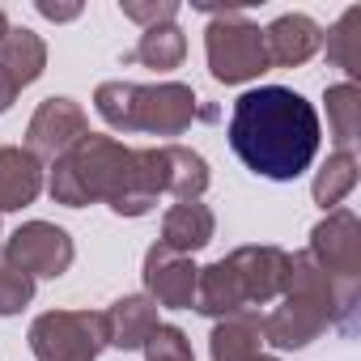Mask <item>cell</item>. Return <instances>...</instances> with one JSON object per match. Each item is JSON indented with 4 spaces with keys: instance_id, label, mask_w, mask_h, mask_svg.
<instances>
[{
    "instance_id": "24",
    "label": "cell",
    "mask_w": 361,
    "mask_h": 361,
    "mask_svg": "<svg viewBox=\"0 0 361 361\" xmlns=\"http://www.w3.org/2000/svg\"><path fill=\"white\" fill-rule=\"evenodd\" d=\"M145 361H196L192 357V340L183 336V327L157 323V331L145 340Z\"/></svg>"
},
{
    "instance_id": "9",
    "label": "cell",
    "mask_w": 361,
    "mask_h": 361,
    "mask_svg": "<svg viewBox=\"0 0 361 361\" xmlns=\"http://www.w3.org/2000/svg\"><path fill=\"white\" fill-rule=\"evenodd\" d=\"M5 259H9L18 272H26L30 281H39V276L56 281V276H64V272L73 268L77 247H73L68 230H60V226H51V221H26V226H18V230L9 234Z\"/></svg>"
},
{
    "instance_id": "3",
    "label": "cell",
    "mask_w": 361,
    "mask_h": 361,
    "mask_svg": "<svg viewBox=\"0 0 361 361\" xmlns=\"http://www.w3.org/2000/svg\"><path fill=\"white\" fill-rule=\"evenodd\" d=\"M289 281V251L281 247H238L217 264L200 268L196 281V310L209 319L243 314L281 298Z\"/></svg>"
},
{
    "instance_id": "14",
    "label": "cell",
    "mask_w": 361,
    "mask_h": 361,
    "mask_svg": "<svg viewBox=\"0 0 361 361\" xmlns=\"http://www.w3.org/2000/svg\"><path fill=\"white\" fill-rule=\"evenodd\" d=\"M43 192V161L18 145L0 149V213L35 204Z\"/></svg>"
},
{
    "instance_id": "4",
    "label": "cell",
    "mask_w": 361,
    "mask_h": 361,
    "mask_svg": "<svg viewBox=\"0 0 361 361\" xmlns=\"http://www.w3.org/2000/svg\"><path fill=\"white\" fill-rule=\"evenodd\" d=\"M196 90L183 81H157V85H132V81H102L94 90L98 115L115 132H149V136H183L196 119Z\"/></svg>"
},
{
    "instance_id": "8",
    "label": "cell",
    "mask_w": 361,
    "mask_h": 361,
    "mask_svg": "<svg viewBox=\"0 0 361 361\" xmlns=\"http://www.w3.org/2000/svg\"><path fill=\"white\" fill-rule=\"evenodd\" d=\"M106 348L102 310H47L30 323L35 361H98Z\"/></svg>"
},
{
    "instance_id": "22",
    "label": "cell",
    "mask_w": 361,
    "mask_h": 361,
    "mask_svg": "<svg viewBox=\"0 0 361 361\" xmlns=\"http://www.w3.org/2000/svg\"><path fill=\"white\" fill-rule=\"evenodd\" d=\"M357 188V157L353 153H331L327 161H323V170L314 174V188H310V196H314V204L319 209H336L348 192Z\"/></svg>"
},
{
    "instance_id": "13",
    "label": "cell",
    "mask_w": 361,
    "mask_h": 361,
    "mask_svg": "<svg viewBox=\"0 0 361 361\" xmlns=\"http://www.w3.org/2000/svg\"><path fill=\"white\" fill-rule=\"evenodd\" d=\"M102 327H106L111 348H123V353L145 348V340L157 331V306L145 293H128L102 310Z\"/></svg>"
},
{
    "instance_id": "26",
    "label": "cell",
    "mask_w": 361,
    "mask_h": 361,
    "mask_svg": "<svg viewBox=\"0 0 361 361\" xmlns=\"http://www.w3.org/2000/svg\"><path fill=\"white\" fill-rule=\"evenodd\" d=\"M39 13L47 22H73V18H81V5H51V0H39Z\"/></svg>"
},
{
    "instance_id": "2",
    "label": "cell",
    "mask_w": 361,
    "mask_h": 361,
    "mask_svg": "<svg viewBox=\"0 0 361 361\" xmlns=\"http://www.w3.org/2000/svg\"><path fill=\"white\" fill-rule=\"evenodd\" d=\"M319 111L289 85H259L234 102L230 149L238 161L272 183L306 174L319 153Z\"/></svg>"
},
{
    "instance_id": "10",
    "label": "cell",
    "mask_w": 361,
    "mask_h": 361,
    "mask_svg": "<svg viewBox=\"0 0 361 361\" xmlns=\"http://www.w3.org/2000/svg\"><path fill=\"white\" fill-rule=\"evenodd\" d=\"M81 136H90V119L73 98H43L26 123V153L39 161H60Z\"/></svg>"
},
{
    "instance_id": "27",
    "label": "cell",
    "mask_w": 361,
    "mask_h": 361,
    "mask_svg": "<svg viewBox=\"0 0 361 361\" xmlns=\"http://www.w3.org/2000/svg\"><path fill=\"white\" fill-rule=\"evenodd\" d=\"M18 94H22V90L13 85V77H9L5 68H0V115H5V111L13 106V98H18Z\"/></svg>"
},
{
    "instance_id": "23",
    "label": "cell",
    "mask_w": 361,
    "mask_h": 361,
    "mask_svg": "<svg viewBox=\"0 0 361 361\" xmlns=\"http://www.w3.org/2000/svg\"><path fill=\"white\" fill-rule=\"evenodd\" d=\"M30 298H35V281H30L26 272H18V268L5 259V251H0V314L26 310Z\"/></svg>"
},
{
    "instance_id": "21",
    "label": "cell",
    "mask_w": 361,
    "mask_h": 361,
    "mask_svg": "<svg viewBox=\"0 0 361 361\" xmlns=\"http://www.w3.org/2000/svg\"><path fill=\"white\" fill-rule=\"evenodd\" d=\"M323 43H327V60L348 77V85L361 77V5H353V9H344L340 13V22L323 35Z\"/></svg>"
},
{
    "instance_id": "19",
    "label": "cell",
    "mask_w": 361,
    "mask_h": 361,
    "mask_svg": "<svg viewBox=\"0 0 361 361\" xmlns=\"http://www.w3.org/2000/svg\"><path fill=\"white\" fill-rule=\"evenodd\" d=\"M183 56H188V39H183V30H178L174 22H166V26L145 30L140 43L123 56V64H145V68H153V73H170V68L183 64Z\"/></svg>"
},
{
    "instance_id": "15",
    "label": "cell",
    "mask_w": 361,
    "mask_h": 361,
    "mask_svg": "<svg viewBox=\"0 0 361 361\" xmlns=\"http://www.w3.org/2000/svg\"><path fill=\"white\" fill-rule=\"evenodd\" d=\"M213 234H217V217L200 200H178L161 217V247H170L178 255H192V251L209 247Z\"/></svg>"
},
{
    "instance_id": "17",
    "label": "cell",
    "mask_w": 361,
    "mask_h": 361,
    "mask_svg": "<svg viewBox=\"0 0 361 361\" xmlns=\"http://www.w3.org/2000/svg\"><path fill=\"white\" fill-rule=\"evenodd\" d=\"M259 348H264V319H259L255 310L217 319V327H213V336H209L213 361H255Z\"/></svg>"
},
{
    "instance_id": "29",
    "label": "cell",
    "mask_w": 361,
    "mask_h": 361,
    "mask_svg": "<svg viewBox=\"0 0 361 361\" xmlns=\"http://www.w3.org/2000/svg\"><path fill=\"white\" fill-rule=\"evenodd\" d=\"M255 361H281V357H264V353H259V357H255Z\"/></svg>"
},
{
    "instance_id": "25",
    "label": "cell",
    "mask_w": 361,
    "mask_h": 361,
    "mask_svg": "<svg viewBox=\"0 0 361 361\" xmlns=\"http://www.w3.org/2000/svg\"><path fill=\"white\" fill-rule=\"evenodd\" d=\"M119 13H123L128 22H136V26L153 30V26L174 22V18H178V5H174V0H123Z\"/></svg>"
},
{
    "instance_id": "5",
    "label": "cell",
    "mask_w": 361,
    "mask_h": 361,
    "mask_svg": "<svg viewBox=\"0 0 361 361\" xmlns=\"http://www.w3.org/2000/svg\"><path fill=\"white\" fill-rule=\"evenodd\" d=\"M327 327H336V289L323 268L298 251L289 255V281L276 298V310L264 314V340L276 348H306Z\"/></svg>"
},
{
    "instance_id": "20",
    "label": "cell",
    "mask_w": 361,
    "mask_h": 361,
    "mask_svg": "<svg viewBox=\"0 0 361 361\" xmlns=\"http://www.w3.org/2000/svg\"><path fill=\"white\" fill-rule=\"evenodd\" d=\"M323 102H327V132L336 140V153H353L361 136V90L340 81V85H327Z\"/></svg>"
},
{
    "instance_id": "28",
    "label": "cell",
    "mask_w": 361,
    "mask_h": 361,
    "mask_svg": "<svg viewBox=\"0 0 361 361\" xmlns=\"http://www.w3.org/2000/svg\"><path fill=\"white\" fill-rule=\"evenodd\" d=\"M9 35V18H5V9H0V39Z\"/></svg>"
},
{
    "instance_id": "1",
    "label": "cell",
    "mask_w": 361,
    "mask_h": 361,
    "mask_svg": "<svg viewBox=\"0 0 361 361\" xmlns=\"http://www.w3.org/2000/svg\"><path fill=\"white\" fill-rule=\"evenodd\" d=\"M51 200L64 209H85L106 200L119 217H145L157 196H166L161 183V153L153 149H128L115 136H81L51 170L47 183Z\"/></svg>"
},
{
    "instance_id": "7",
    "label": "cell",
    "mask_w": 361,
    "mask_h": 361,
    "mask_svg": "<svg viewBox=\"0 0 361 361\" xmlns=\"http://www.w3.org/2000/svg\"><path fill=\"white\" fill-rule=\"evenodd\" d=\"M213 18L204 30V56H209V73L226 85H243L255 81L259 73H268V47H264V30L243 13V9H209Z\"/></svg>"
},
{
    "instance_id": "18",
    "label": "cell",
    "mask_w": 361,
    "mask_h": 361,
    "mask_svg": "<svg viewBox=\"0 0 361 361\" xmlns=\"http://www.w3.org/2000/svg\"><path fill=\"white\" fill-rule=\"evenodd\" d=\"M0 68L13 77L18 90L35 85L47 68V43L26 26H9V35L0 39Z\"/></svg>"
},
{
    "instance_id": "11",
    "label": "cell",
    "mask_w": 361,
    "mask_h": 361,
    "mask_svg": "<svg viewBox=\"0 0 361 361\" xmlns=\"http://www.w3.org/2000/svg\"><path fill=\"white\" fill-rule=\"evenodd\" d=\"M196 281H200V268L192 264V255H178L161 243H153L145 251V298L153 306L192 310L196 306Z\"/></svg>"
},
{
    "instance_id": "6",
    "label": "cell",
    "mask_w": 361,
    "mask_h": 361,
    "mask_svg": "<svg viewBox=\"0 0 361 361\" xmlns=\"http://www.w3.org/2000/svg\"><path fill=\"white\" fill-rule=\"evenodd\" d=\"M306 255L323 268V276L336 289V327L353 331L357 327V281H361V221L348 209H331L310 230Z\"/></svg>"
},
{
    "instance_id": "12",
    "label": "cell",
    "mask_w": 361,
    "mask_h": 361,
    "mask_svg": "<svg viewBox=\"0 0 361 361\" xmlns=\"http://www.w3.org/2000/svg\"><path fill=\"white\" fill-rule=\"evenodd\" d=\"M264 47H268V64L298 68L323 47V26L314 18H306V13H281L264 30Z\"/></svg>"
},
{
    "instance_id": "16",
    "label": "cell",
    "mask_w": 361,
    "mask_h": 361,
    "mask_svg": "<svg viewBox=\"0 0 361 361\" xmlns=\"http://www.w3.org/2000/svg\"><path fill=\"white\" fill-rule=\"evenodd\" d=\"M161 153V183L174 200H200L209 192V161L188 145H157Z\"/></svg>"
}]
</instances>
